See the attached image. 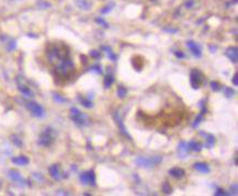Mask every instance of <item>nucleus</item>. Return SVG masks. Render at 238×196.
I'll list each match as a JSON object with an SVG mask.
<instances>
[{
	"instance_id": "obj_1",
	"label": "nucleus",
	"mask_w": 238,
	"mask_h": 196,
	"mask_svg": "<svg viewBox=\"0 0 238 196\" xmlns=\"http://www.w3.org/2000/svg\"><path fill=\"white\" fill-rule=\"evenodd\" d=\"M47 58L54 65L55 71L59 77H68L75 69V65L69 57V53L60 46H52L47 51Z\"/></svg>"
},
{
	"instance_id": "obj_2",
	"label": "nucleus",
	"mask_w": 238,
	"mask_h": 196,
	"mask_svg": "<svg viewBox=\"0 0 238 196\" xmlns=\"http://www.w3.org/2000/svg\"><path fill=\"white\" fill-rule=\"evenodd\" d=\"M163 161V157L156 156V157H138L135 160V163L141 168H152L156 167Z\"/></svg>"
},
{
	"instance_id": "obj_3",
	"label": "nucleus",
	"mask_w": 238,
	"mask_h": 196,
	"mask_svg": "<svg viewBox=\"0 0 238 196\" xmlns=\"http://www.w3.org/2000/svg\"><path fill=\"white\" fill-rule=\"evenodd\" d=\"M54 139H55V132H54L53 128L48 127L41 134L38 144L41 146H44V147H48V146H51L53 144Z\"/></svg>"
},
{
	"instance_id": "obj_4",
	"label": "nucleus",
	"mask_w": 238,
	"mask_h": 196,
	"mask_svg": "<svg viewBox=\"0 0 238 196\" xmlns=\"http://www.w3.org/2000/svg\"><path fill=\"white\" fill-rule=\"evenodd\" d=\"M70 117H71L72 121L75 122L76 125H78V126H80V127L86 126L87 124H88V122H89L87 115L82 114L80 111L78 110V109H76V108L70 109Z\"/></svg>"
},
{
	"instance_id": "obj_5",
	"label": "nucleus",
	"mask_w": 238,
	"mask_h": 196,
	"mask_svg": "<svg viewBox=\"0 0 238 196\" xmlns=\"http://www.w3.org/2000/svg\"><path fill=\"white\" fill-rule=\"evenodd\" d=\"M27 109L31 112L33 116L35 117H44L45 115V110L41 104L36 102H27Z\"/></svg>"
},
{
	"instance_id": "obj_6",
	"label": "nucleus",
	"mask_w": 238,
	"mask_h": 196,
	"mask_svg": "<svg viewBox=\"0 0 238 196\" xmlns=\"http://www.w3.org/2000/svg\"><path fill=\"white\" fill-rule=\"evenodd\" d=\"M190 82L193 89H199L204 84V76L199 70H192L190 75Z\"/></svg>"
},
{
	"instance_id": "obj_7",
	"label": "nucleus",
	"mask_w": 238,
	"mask_h": 196,
	"mask_svg": "<svg viewBox=\"0 0 238 196\" xmlns=\"http://www.w3.org/2000/svg\"><path fill=\"white\" fill-rule=\"evenodd\" d=\"M80 182L82 183L83 185H90V186H94L96 185V174H94L93 171H87L85 173L80 175Z\"/></svg>"
},
{
	"instance_id": "obj_8",
	"label": "nucleus",
	"mask_w": 238,
	"mask_h": 196,
	"mask_svg": "<svg viewBox=\"0 0 238 196\" xmlns=\"http://www.w3.org/2000/svg\"><path fill=\"white\" fill-rule=\"evenodd\" d=\"M48 172H49V174H51V176L53 177L54 180L59 181L63 177L62 170H60L58 164H54V166H52V167L48 169Z\"/></svg>"
},
{
	"instance_id": "obj_9",
	"label": "nucleus",
	"mask_w": 238,
	"mask_h": 196,
	"mask_svg": "<svg viewBox=\"0 0 238 196\" xmlns=\"http://www.w3.org/2000/svg\"><path fill=\"white\" fill-rule=\"evenodd\" d=\"M187 46L189 47V49L191 51V53H192L195 57L200 58V57L202 56L201 48L199 47V45L196 43H194V42H192V41H189V42H187Z\"/></svg>"
},
{
	"instance_id": "obj_10",
	"label": "nucleus",
	"mask_w": 238,
	"mask_h": 196,
	"mask_svg": "<svg viewBox=\"0 0 238 196\" xmlns=\"http://www.w3.org/2000/svg\"><path fill=\"white\" fill-rule=\"evenodd\" d=\"M189 150H190V148H189V145H188L187 142L185 141L180 142L179 147H178V153H179V156L181 158H185V156H187V153Z\"/></svg>"
},
{
	"instance_id": "obj_11",
	"label": "nucleus",
	"mask_w": 238,
	"mask_h": 196,
	"mask_svg": "<svg viewBox=\"0 0 238 196\" xmlns=\"http://www.w3.org/2000/svg\"><path fill=\"white\" fill-rule=\"evenodd\" d=\"M226 56L234 62H237V47H229V48L226 51Z\"/></svg>"
},
{
	"instance_id": "obj_12",
	"label": "nucleus",
	"mask_w": 238,
	"mask_h": 196,
	"mask_svg": "<svg viewBox=\"0 0 238 196\" xmlns=\"http://www.w3.org/2000/svg\"><path fill=\"white\" fill-rule=\"evenodd\" d=\"M18 88H19L20 92H21L22 94H23L24 97H32V91L30 90V88L27 86H25V84H21V82H18Z\"/></svg>"
},
{
	"instance_id": "obj_13",
	"label": "nucleus",
	"mask_w": 238,
	"mask_h": 196,
	"mask_svg": "<svg viewBox=\"0 0 238 196\" xmlns=\"http://www.w3.org/2000/svg\"><path fill=\"white\" fill-rule=\"evenodd\" d=\"M194 169L195 170H198L199 172H201V173H209L210 172V168L209 166L206 163H203V162H198V163H195L194 166Z\"/></svg>"
},
{
	"instance_id": "obj_14",
	"label": "nucleus",
	"mask_w": 238,
	"mask_h": 196,
	"mask_svg": "<svg viewBox=\"0 0 238 196\" xmlns=\"http://www.w3.org/2000/svg\"><path fill=\"white\" fill-rule=\"evenodd\" d=\"M12 162H13L14 164H16V166H21V167H23V166H27L30 161L27 157L20 156V157H16V158L12 159Z\"/></svg>"
},
{
	"instance_id": "obj_15",
	"label": "nucleus",
	"mask_w": 238,
	"mask_h": 196,
	"mask_svg": "<svg viewBox=\"0 0 238 196\" xmlns=\"http://www.w3.org/2000/svg\"><path fill=\"white\" fill-rule=\"evenodd\" d=\"M8 175L11 180L14 181V182H22V181H23L21 174H20L18 171H16V170H10V171L8 172Z\"/></svg>"
},
{
	"instance_id": "obj_16",
	"label": "nucleus",
	"mask_w": 238,
	"mask_h": 196,
	"mask_svg": "<svg viewBox=\"0 0 238 196\" xmlns=\"http://www.w3.org/2000/svg\"><path fill=\"white\" fill-rule=\"evenodd\" d=\"M169 173L174 177H176V179H180V177H182L185 175V171L182 169H180V168H172V169L169 170Z\"/></svg>"
},
{
	"instance_id": "obj_17",
	"label": "nucleus",
	"mask_w": 238,
	"mask_h": 196,
	"mask_svg": "<svg viewBox=\"0 0 238 196\" xmlns=\"http://www.w3.org/2000/svg\"><path fill=\"white\" fill-rule=\"evenodd\" d=\"M115 119H116V123H118L119 127H120L121 132L123 133V134L125 135V136H129V134H127V132H126V130H125V128H124L123 122H122V119H121L120 115H119V113H116V114H115Z\"/></svg>"
},
{
	"instance_id": "obj_18",
	"label": "nucleus",
	"mask_w": 238,
	"mask_h": 196,
	"mask_svg": "<svg viewBox=\"0 0 238 196\" xmlns=\"http://www.w3.org/2000/svg\"><path fill=\"white\" fill-rule=\"evenodd\" d=\"M188 145H189V148L193 151H200L201 149H202V146H201L199 142L195 141V140H191Z\"/></svg>"
},
{
	"instance_id": "obj_19",
	"label": "nucleus",
	"mask_w": 238,
	"mask_h": 196,
	"mask_svg": "<svg viewBox=\"0 0 238 196\" xmlns=\"http://www.w3.org/2000/svg\"><path fill=\"white\" fill-rule=\"evenodd\" d=\"M114 82V78H113V76H107L104 78V87L105 88H110V87L112 86V84Z\"/></svg>"
},
{
	"instance_id": "obj_20",
	"label": "nucleus",
	"mask_w": 238,
	"mask_h": 196,
	"mask_svg": "<svg viewBox=\"0 0 238 196\" xmlns=\"http://www.w3.org/2000/svg\"><path fill=\"white\" fill-rule=\"evenodd\" d=\"M126 94H127V91H126V89L124 87L120 86L118 87V95L121 98V99H124L126 97Z\"/></svg>"
},
{
	"instance_id": "obj_21",
	"label": "nucleus",
	"mask_w": 238,
	"mask_h": 196,
	"mask_svg": "<svg viewBox=\"0 0 238 196\" xmlns=\"http://www.w3.org/2000/svg\"><path fill=\"white\" fill-rule=\"evenodd\" d=\"M214 142H215V138L213 135H207V139H206V147H213L214 146Z\"/></svg>"
},
{
	"instance_id": "obj_22",
	"label": "nucleus",
	"mask_w": 238,
	"mask_h": 196,
	"mask_svg": "<svg viewBox=\"0 0 238 196\" xmlns=\"http://www.w3.org/2000/svg\"><path fill=\"white\" fill-rule=\"evenodd\" d=\"M103 49L107 52V54H108V56L110 57V59L113 60V62H115V59H116V55L113 54L112 51H111V48H109V47H107V46H103Z\"/></svg>"
},
{
	"instance_id": "obj_23",
	"label": "nucleus",
	"mask_w": 238,
	"mask_h": 196,
	"mask_svg": "<svg viewBox=\"0 0 238 196\" xmlns=\"http://www.w3.org/2000/svg\"><path fill=\"white\" fill-rule=\"evenodd\" d=\"M80 101H81V103H82V105H83V106H85V108L90 109V108H92V106H93V104H92V102H91V101H89V100H86V99H80Z\"/></svg>"
},
{
	"instance_id": "obj_24",
	"label": "nucleus",
	"mask_w": 238,
	"mask_h": 196,
	"mask_svg": "<svg viewBox=\"0 0 238 196\" xmlns=\"http://www.w3.org/2000/svg\"><path fill=\"white\" fill-rule=\"evenodd\" d=\"M163 192L166 194H169V193H171V187L169 186V184L167 182H165L163 183Z\"/></svg>"
},
{
	"instance_id": "obj_25",
	"label": "nucleus",
	"mask_w": 238,
	"mask_h": 196,
	"mask_svg": "<svg viewBox=\"0 0 238 196\" xmlns=\"http://www.w3.org/2000/svg\"><path fill=\"white\" fill-rule=\"evenodd\" d=\"M225 94H226V97L230 98V97H233V94H234V91L232 90L230 88H225Z\"/></svg>"
},
{
	"instance_id": "obj_26",
	"label": "nucleus",
	"mask_w": 238,
	"mask_h": 196,
	"mask_svg": "<svg viewBox=\"0 0 238 196\" xmlns=\"http://www.w3.org/2000/svg\"><path fill=\"white\" fill-rule=\"evenodd\" d=\"M174 55H176V57L177 58H179V59H182V58H185V55L182 53L181 51H177V52H174Z\"/></svg>"
},
{
	"instance_id": "obj_27",
	"label": "nucleus",
	"mask_w": 238,
	"mask_h": 196,
	"mask_svg": "<svg viewBox=\"0 0 238 196\" xmlns=\"http://www.w3.org/2000/svg\"><path fill=\"white\" fill-rule=\"evenodd\" d=\"M91 70H94V71H97L98 73H102L101 66H99V65H96V66H93V67H91Z\"/></svg>"
},
{
	"instance_id": "obj_28",
	"label": "nucleus",
	"mask_w": 238,
	"mask_h": 196,
	"mask_svg": "<svg viewBox=\"0 0 238 196\" xmlns=\"http://www.w3.org/2000/svg\"><path fill=\"white\" fill-rule=\"evenodd\" d=\"M211 87H212V89L213 90H215V91H217V90H219V84H217L216 81H213V82H211Z\"/></svg>"
},
{
	"instance_id": "obj_29",
	"label": "nucleus",
	"mask_w": 238,
	"mask_h": 196,
	"mask_svg": "<svg viewBox=\"0 0 238 196\" xmlns=\"http://www.w3.org/2000/svg\"><path fill=\"white\" fill-rule=\"evenodd\" d=\"M54 99L56 100L57 102H59V103H63V102H65V101H66L65 99H63V98L59 97L58 94H54Z\"/></svg>"
},
{
	"instance_id": "obj_30",
	"label": "nucleus",
	"mask_w": 238,
	"mask_h": 196,
	"mask_svg": "<svg viewBox=\"0 0 238 196\" xmlns=\"http://www.w3.org/2000/svg\"><path fill=\"white\" fill-rule=\"evenodd\" d=\"M215 195H226V193H225L223 190H217V192L215 193Z\"/></svg>"
},
{
	"instance_id": "obj_31",
	"label": "nucleus",
	"mask_w": 238,
	"mask_h": 196,
	"mask_svg": "<svg viewBox=\"0 0 238 196\" xmlns=\"http://www.w3.org/2000/svg\"><path fill=\"white\" fill-rule=\"evenodd\" d=\"M99 55H100V53H99V52H96V51L91 52V56L96 57V58H97V57H98V56H99Z\"/></svg>"
},
{
	"instance_id": "obj_32",
	"label": "nucleus",
	"mask_w": 238,
	"mask_h": 196,
	"mask_svg": "<svg viewBox=\"0 0 238 196\" xmlns=\"http://www.w3.org/2000/svg\"><path fill=\"white\" fill-rule=\"evenodd\" d=\"M237 78H238L237 75H235V77H234V79H233V82H234V84H235V86H237V84H238V82H237Z\"/></svg>"
},
{
	"instance_id": "obj_33",
	"label": "nucleus",
	"mask_w": 238,
	"mask_h": 196,
	"mask_svg": "<svg viewBox=\"0 0 238 196\" xmlns=\"http://www.w3.org/2000/svg\"><path fill=\"white\" fill-rule=\"evenodd\" d=\"M0 187H1V181H0Z\"/></svg>"
}]
</instances>
